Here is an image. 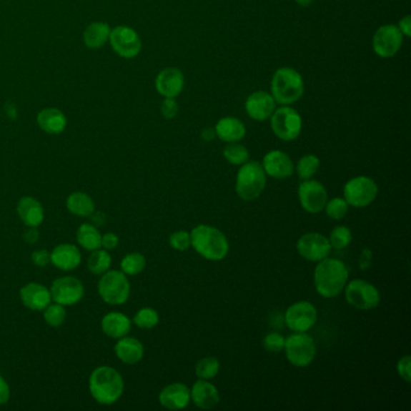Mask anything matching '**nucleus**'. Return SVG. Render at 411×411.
<instances>
[{"instance_id":"nucleus-1","label":"nucleus","mask_w":411,"mask_h":411,"mask_svg":"<svg viewBox=\"0 0 411 411\" xmlns=\"http://www.w3.org/2000/svg\"><path fill=\"white\" fill-rule=\"evenodd\" d=\"M314 281L316 291L323 298H335L345 289L349 270L344 262L337 258H325L317 262Z\"/></svg>"},{"instance_id":"nucleus-2","label":"nucleus","mask_w":411,"mask_h":411,"mask_svg":"<svg viewBox=\"0 0 411 411\" xmlns=\"http://www.w3.org/2000/svg\"><path fill=\"white\" fill-rule=\"evenodd\" d=\"M89 386L94 400L103 405L115 404L124 391L122 375L108 365H101L93 370L89 375Z\"/></svg>"},{"instance_id":"nucleus-3","label":"nucleus","mask_w":411,"mask_h":411,"mask_svg":"<svg viewBox=\"0 0 411 411\" xmlns=\"http://www.w3.org/2000/svg\"><path fill=\"white\" fill-rule=\"evenodd\" d=\"M191 246L202 257L212 262L222 261L229 251V242L219 228L199 224L191 232Z\"/></svg>"},{"instance_id":"nucleus-4","label":"nucleus","mask_w":411,"mask_h":411,"mask_svg":"<svg viewBox=\"0 0 411 411\" xmlns=\"http://www.w3.org/2000/svg\"><path fill=\"white\" fill-rule=\"evenodd\" d=\"M272 96L277 104L292 105L303 96L304 79L299 71L291 66H282L274 73L272 79Z\"/></svg>"},{"instance_id":"nucleus-5","label":"nucleus","mask_w":411,"mask_h":411,"mask_svg":"<svg viewBox=\"0 0 411 411\" xmlns=\"http://www.w3.org/2000/svg\"><path fill=\"white\" fill-rule=\"evenodd\" d=\"M267 186V174L261 163L247 161L237 174L235 191L242 200L252 202L259 198Z\"/></svg>"},{"instance_id":"nucleus-6","label":"nucleus","mask_w":411,"mask_h":411,"mask_svg":"<svg viewBox=\"0 0 411 411\" xmlns=\"http://www.w3.org/2000/svg\"><path fill=\"white\" fill-rule=\"evenodd\" d=\"M284 350L291 365L305 368L315 360V340L307 332H294L284 339Z\"/></svg>"},{"instance_id":"nucleus-7","label":"nucleus","mask_w":411,"mask_h":411,"mask_svg":"<svg viewBox=\"0 0 411 411\" xmlns=\"http://www.w3.org/2000/svg\"><path fill=\"white\" fill-rule=\"evenodd\" d=\"M98 292L105 303L121 305L131 294V284L127 275L119 270H108L100 277Z\"/></svg>"},{"instance_id":"nucleus-8","label":"nucleus","mask_w":411,"mask_h":411,"mask_svg":"<svg viewBox=\"0 0 411 411\" xmlns=\"http://www.w3.org/2000/svg\"><path fill=\"white\" fill-rule=\"evenodd\" d=\"M270 126L274 134L284 142H293L299 137L303 128V119L299 112L289 105H281L275 109L270 117Z\"/></svg>"},{"instance_id":"nucleus-9","label":"nucleus","mask_w":411,"mask_h":411,"mask_svg":"<svg viewBox=\"0 0 411 411\" xmlns=\"http://www.w3.org/2000/svg\"><path fill=\"white\" fill-rule=\"evenodd\" d=\"M377 182L372 177H356L344 186V199L354 208H365L377 199Z\"/></svg>"},{"instance_id":"nucleus-10","label":"nucleus","mask_w":411,"mask_h":411,"mask_svg":"<svg viewBox=\"0 0 411 411\" xmlns=\"http://www.w3.org/2000/svg\"><path fill=\"white\" fill-rule=\"evenodd\" d=\"M344 289L347 303L358 310H373L380 304L379 289L368 281L356 279L346 284Z\"/></svg>"},{"instance_id":"nucleus-11","label":"nucleus","mask_w":411,"mask_h":411,"mask_svg":"<svg viewBox=\"0 0 411 411\" xmlns=\"http://www.w3.org/2000/svg\"><path fill=\"white\" fill-rule=\"evenodd\" d=\"M404 35L396 24L377 28L373 36V50L380 58H392L403 46Z\"/></svg>"},{"instance_id":"nucleus-12","label":"nucleus","mask_w":411,"mask_h":411,"mask_svg":"<svg viewBox=\"0 0 411 411\" xmlns=\"http://www.w3.org/2000/svg\"><path fill=\"white\" fill-rule=\"evenodd\" d=\"M112 50L123 58H134L142 51V40L138 33L131 27L119 26L110 31L109 36Z\"/></svg>"},{"instance_id":"nucleus-13","label":"nucleus","mask_w":411,"mask_h":411,"mask_svg":"<svg viewBox=\"0 0 411 411\" xmlns=\"http://www.w3.org/2000/svg\"><path fill=\"white\" fill-rule=\"evenodd\" d=\"M284 322L293 332H307L317 322V310L310 302H297L286 310Z\"/></svg>"},{"instance_id":"nucleus-14","label":"nucleus","mask_w":411,"mask_h":411,"mask_svg":"<svg viewBox=\"0 0 411 411\" xmlns=\"http://www.w3.org/2000/svg\"><path fill=\"white\" fill-rule=\"evenodd\" d=\"M50 292L54 303L61 304L63 307H70L82 299L85 294V287L76 277H64L52 282Z\"/></svg>"},{"instance_id":"nucleus-15","label":"nucleus","mask_w":411,"mask_h":411,"mask_svg":"<svg viewBox=\"0 0 411 411\" xmlns=\"http://www.w3.org/2000/svg\"><path fill=\"white\" fill-rule=\"evenodd\" d=\"M298 197L302 208L310 214H319L323 212L328 200V193L325 186L319 181L312 179L300 182Z\"/></svg>"},{"instance_id":"nucleus-16","label":"nucleus","mask_w":411,"mask_h":411,"mask_svg":"<svg viewBox=\"0 0 411 411\" xmlns=\"http://www.w3.org/2000/svg\"><path fill=\"white\" fill-rule=\"evenodd\" d=\"M297 250L300 256L310 262H320L331 254L330 240L320 233H307L297 242Z\"/></svg>"},{"instance_id":"nucleus-17","label":"nucleus","mask_w":411,"mask_h":411,"mask_svg":"<svg viewBox=\"0 0 411 411\" xmlns=\"http://www.w3.org/2000/svg\"><path fill=\"white\" fill-rule=\"evenodd\" d=\"M277 109V101L273 96L265 91H257L247 96L245 110L251 119L258 122L269 119Z\"/></svg>"},{"instance_id":"nucleus-18","label":"nucleus","mask_w":411,"mask_h":411,"mask_svg":"<svg viewBox=\"0 0 411 411\" xmlns=\"http://www.w3.org/2000/svg\"><path fill=\"white\" fill-rule=\"evenodd\" d=\"M262 167L265 174L274 179H287L294 173V164L289 154L280 150H273L263 157Z\"/></svg>"},{"instance_id":"nucleus-19","label":"nucleus","mask_w":411,"mask_h":411,"mask_svg":"<svg viewBox=\"0 0 411 411\" xmlns=\"http://www.w3.org/2000/svg\"><path fill=\"white\" fill-rule=\"evenodd\" d=\"M156 89L164 98H177L184 91V73L177 68H166L156 77Z\"/></svg>"},{"instance_id":"nucleus-20","label":"nucleus","mask_w":411,"mask_h":411,"mask_svg":"<svg viewBox=\"0 0 411 411\" xmlns=\"http://www.w3.org/2000/svg\"><path fill=\"white\" fill-rule=\"evenodd\" d=\"M19 297L24 307L31 309L33 312H40L51 303L50 289L46 286L36 282H31L24 286L19 291Z\"/></svg>"},{"instance_id":"nucleus-21","label":"nucleus","mask_w":411,"mask_h":411,"mask_svg":"<svg viewBox=\"0 0 411 411\" xmlns=\"http://www.w3.org/2000/svg\"><path fill=\"white\" fill-rule=\"evenodd\" d=\"M159 403L169 410H181L189 404L191 390L181 382L168 385L159 393Z\"/></svg>"},{"instance_id":"nucleus-22","label":"nucleus","mask_w":411,"mask_h":411,"mask_svg":"<svg viewBox=\"0 0 411 411\" xmlns=\"http://www.w3.org/2000/svg\"><path fill=\"white\" fill-rule=\"evenodd\" d=\"M51 263L58 269L69 272L76 269L81 263V252L73 244H61L50 254Z\"/></svg>"},{"instance_id":"nucleus-23","label":"nucleus","mask_w":411,"mask_h":411,"mask_svg":"<svg viewBox=\"0 0 411 411\" xmlns=\"http://www.w3.org/2000/svg\"><path fill=\"white\" fill-rule=\"evenodd\" d=\"M191 400L199 409H212L219 404V390L209 380L199 379L191 390Z\"/></svg>"},{"instance_id":"nucleus-24","label":"nucleus","mask_w":411,"mask_h":411,"mask_svg":"<svg viewBox=\"0 0 411 411\" xmlns=\"http://www.w3.org/2000/svg\"><path fill=\"white\" fill-rule=\"evenodd\" d=\"M17 214L27 227H39L45 219L43 205L33 197H24L19 199Z\"/></svg>"},{"instance_id":"nucleus-25","label":"nucleus","mask_w":411,"mask_h":411,"mask_svg":"<svg viewBox=\"0 0 411 411\" xmlns=\"http://www.w3.org/2000/svg\"><path fill=\"white\" fill-rule=\"evenodd\" d=\"M115 355L126 365H137L144 357V345L138 339L126 335L116 344Z\"/></svg>"},{"instance_id":"nucleus-26","label":"nucleus","mask_w":411,"mask_h":411,"mask_svg":"<svg viewBox=\"0 0 411 411\" xmlns=\"http://www.w3.org/2000/svg\"><path fill=\"white\" fill-rule=\"evenodd\" d=\"M216 137H219L222 142L231 144L239 142L245 138L246 127L242 121L237 117H223L216 123Z\"/></svg>"},{"instance_id":"nucleus-27","label":"nucleus","mask_w":411,"mask_h":411,"mask_svg":"<svg viewBox=\"0 0 411 411\" xmlns=\"http://www.w3.org/2000/svg\"><path fill=\"white\" fill-rule=\"evenodd\" d=\"M131 320L122 312H109L101 320V330L110 338H123L131 332Z\"/></svg>"},{"instance_id":"nucleus-28","label":"nucleus","mask_w":411,"mask_h":411,"mask_svg":"<svg viewBox=\"0 0 411 411\" xmlns=\"http://www.w3.org/2000/svg\"><path fill=\"white\" fill-rule=\"evenodd\" d=\"M36 121L39 127L49 134H61L66 127V115L58 109H44L39 112Z\"/></svg>"},{"instance_id":"nucleus-29","label":"nucleus","mask_w":411,"mask_h":411,"mask_svg":"<svg viewBox=\"0 0 411 411\" xmlns=\"http://www.w3.org/2000/svg\"><path fill=\"white\" fill-rule=\"evenodd\" d=\"M110 27L103 22H94L86 28L84 33V41L89 49H100L107 44L110 36Z\"/></svg>"},{"instance_id":"nucleus-30","label":"nucleus","mask_w":411,"mask_h":411,"mask_svg":"<svg viewBox=\"0 0 411 411\" xmlns=\"http://www.w3.org/2000/svg\"><path fill=\"white\" fill-rule=\"evenodd\" d=\"M66 209L73 215L89 217L94 212V202L86 193L74 192L66 198Z\"/></svg>"},{"instance_id":"nucleus-31","label":"nucleus","mask_w":411,"mask_h":411,"mask_svg":"<svg viewBox=\"0 0 411 411\" xmlns=\"http://www.w3.org/2000/svg\"><path fill=\"white\" fill-rule=\"evenodd\" d=\"M76 240L79 245L87 251L98 250L101 247V234L96 226L89 223L81 224L77 229Z\"/></svg>"},{"instance_id":"nucleus-32","label":"nucleus","mask_w":411,"mask_h":411,"mask_svg":"<svg viewBox=\"0 0 411 411\" xmlns=\"http://www.w3.org/2000/svg\"><path fill=\"white\" fill-rule=\"evenodd\" d=\"M112 263V256L108 251L98 249V250L92 251V254L89 256L87 268L94 275H103L110 269Z\"/></svg>"},{"instance_id":"nucleus-33","label":"nucleus","mask_w":411,"mask_h":411,"mask_svg":"<svg viewBox=\"0 0 411 411\" xmlns=\"http://www.w3.org/2000/svg\"><path fill=\"white\" fill-rule=\"evenodd\" d=\"M145 267H147V258L139 252L126 254L121 261L122 273L129 277L142 273V270L145 269Z\"/></svg>"},{"instance_id":"nucleus-34","label":"nucleus","mask_w":411,"mask_h":411,"mask_svg":"<svg viewBox=\"0 0 411 411\" xmlns=\"http://www.w3.org/2000/svg\"><path fill=\"white\" fill-rule=\"evenodd\" d=\"M223 156L233 166H242L250 159V152L239 142H231L223 150Z\"/></svg>"},{"instance_id":"nucleus-35","label":"nucleus","mask_w":411,"mask_h":411,"mask_svg":"<svg viewBox=\"0 0 411 411\" xmlns=\"http://www.w3.org/2000/svg\"><path fill=\"white\" fill-rule=\"evenodd\" d=\"M320 168V159L315 154H305L297 164V174L302 180L312 179Z\"/></svg>"},{"instance_id":"nucleus-36","label":"nucleus","mask_w":411,"mask_h":411,"mask_svg":"<svg viewBox=\"0 0 411 411\" xmlns=\"http://www.w3.org/2000/svg\"><path fill=\"white\" fill-rule=\"evenodd\" d=\"M219 362L215 357H205L196 365V375L202 380H212L219 374Z\"/></svg>"},{"instance_id":"nucleus-37","label":"nucleus","mask_w":411,"mask_h":411,"mask_svg":"<svg viewBox=\"0 0 411 411\" xmlns=\"http://www.w3.org/2000/svg\"><path fill=\"white\" fill-rule=\"evenodd\" d=\"M328 240H330L332 249L344 250L352 242V233H351L350 228H347L346 226H338L331 232Z\"/></svg>"},{"instance_id":"nucleus-38","label":"nucleus","mask_w":411,"mask_h":411,"mask_svg":"<svg viewBox=\"0 0 411 411\" xmlns=\"http://www.w3.org/2000/svg\"><path fill=\"white\" fill-rule=\"evenodd\" d=\"M44 320L45 322L50 327L57 328L61 327L66 319V309L61 304L54 303L49 304L45 309H44Z\"/></svg>"},{"instance_id":"nucleus-39","label":"nucleus","mask_w":411,"mask_h":411,"mask_svg":"<svg viewBox=\"0 0 411 411\" xmlns=\"http://www.w3.org/2000/svg\"><path fill=\"white\" fill-rule=\"evenodd\" d=\"M133 322L139 328L151 330V328H154V327L157 326L158 322H159V315H158V312L154 309L142 307L135 314Z\"/></svg>"},{"instance_id":"nucleus-40","label":"nucleus","mask_w":411,"mask_h":411,"mask_svg":"<svg viewBox=\"0 0 411 411\" xmlns=\"http://www.w3.org/2000/svg\"><path fill=\"white\" fill-rule=\"evenodd\" d=\"M323 210H326V214L330 219H342L345 217L346 214L349 212V204L346 203V200L340 197L333 198L331 200H327L326 207Z\"/></svg>"},{"instance_id":"nucleus-41","label":"nucleus","mask_w":411,"mask_h":411,"mask_svg":"<svg viewBox=\"0 0 411 411\" xmlns=\"http://www.w3.org/2000/svg\"><path fill=\"white\" fill-rule=\"evenodd\" d=\"M263 346L265 350L269 352H280L284 350V337L277 332H272L269 335H265L263 339Z\"/></svg>"},{"instance_id":"nucleus-42","label":"nucleus","mask_w":411,"mask_h":411,"mask_svg":"<svg viewBox=\"0 0 411 411\" xmlns=\"http://www.w3.org/2000/svg\"><path fill=\"white\" fill-rule=\"evenodd\" d=\"M169 244L174 250L186 251L191 247V235L187 232L177 231L170 235Z\"/></svg>"},{"instance_id":"nucleus-43","label":"nucleus","mask_w":411,"mask_h":411,"mask_svg":"<svg viewBox=\"0 0 411 411\" xmlns=\"http://www.w3.org/2000/svg\"><path fill=\"white\" fill-rule=\"evenodd\" d=\"M161 112L167 119H173L179 114V104L175 98H164L161 105Z\"/></svg>"},{"instance_id":"nucleus-44","label":"nucleus","mask_w":411,"mask_h":411,"mask_svg":"<svg viewBox=\"0 0 411 411\" xmlns=\"http://www.w3.org/2000/svg\"><path fill=\"white\" fill-rule=\"evenodd\" d=\"M410 365V356H404V357L400 358L398 363H397V372H398V375H400L405 382H410L411 381Z\"/></svg>"},{"instance_id":"nucleus-45","label":"nucleus","mask_w":411,"mask_h":411,"mask_svg":"<svg viewBox=\"0 0 411 411\" xmlns=\"http://www.w3.org/2000/svg\"><path fill=\"white\" fill-rule=\"evenodd\" d=\"M31 261L38 267H46L51 262L50 254L46 250H38L31 254Z\"/></svg>"},{"instance_id":"nucleus-46","label":"nucleus","mask_w":411,"mask_h":411,"mask_svg":"<svg viewBox=\"0 0 411 411\" xmlns=\"http://www.w3.org/2000/svg\"><path fill=\"white\" fill-rule=\"evenodd\" d=\"M119 245V237L114 234V233H107V234L101 235V247H104V250H114L116 246Z\"/></svg>"},{"instance_id":"nucleus-47","label":"nucleus","mask_w":411,"mask_h":411,"mask_svg":"<svg viewBox=\"0 0 411 411\" xmlns=\"http://www.w3.org/2000/svg\"><path fill=\"white\" fill-rule=\"evenodd\" d=\"M372 261H373V252H372V250H369V249H363L361 252V256H360V259H358L360 269H368L369 267L372 265Z\"/></svg>"},{"instance_id":"nucleus-48","label":"nucleus","mask_w":411,"mask_h":411,"mask_svg":"<svg viewBox=\"0 0 411 411\" xmlns=\"http://www.w3.org/2000/svg\"><path fill=\"white\" fill-rule=\"evenodd\" d=\"M10 400V386L4 377L0 375V405H4Z\"/></svg>"},{"instance_id":"nucleus-49","label":"nucleus","mask_w":411,"mask_h":411,"mask_svg":"<svg viewBox=\"0 0 411 411\" xmlns=\"http://www.w3.org/2000/svg\"><path fill=\"white\" fill-rule=\"evenodd\" d=\"M397 27L400 28L402 34L404 36L409 38L411 35V17L409 15L404 16L403 19H400V24Z\"/></svg>"},{"instance_id":"nucleus-50","label":"nucleus","mask_w":411,"mask_h":411,"mask_svg":"<svg viewBox=\"0 0 411 411\" xmlns=\"http://www.w3.org/2000/svg\"><path fill=\"white\" fill-rule=\"evenodd\" d=\"M24 240L27 244H35L39 240V232L35 227H28L27 231L24 233Z\"/></svg>"},{"instance_id":"nucleus-51","label":"nucleus","mask_w":411,"mask_h":411,"mask_svg":"<svg viewBox=\"0 0 411 411\" xmlns=\"http://www.w3.org/2000/svg\"><path fill=\"white\" fill-rule=\"evenodd\" d=\"M202 138L205 142H212L214 139L216 138L215 128H205L203 132H202Z\"/></svg>"},{"instance_id":"nucleus-52","label":"nucleus","mask_w":411,"mask_h":411,"mask_svg":"<svg viewBox=\"0 0 411 411\" xmlns=\"http://www.w3.org/2000/svg\"><path fill=\"white\" fill-rule=\"evenodd\" d=\"M92 216V221L93 222L96 223V224H98V226H101V224H104L105 222V216L103 215V214H101V212H96V214H94V215H91Z\"/></svg>"},{"instance_id":"nucleus-53","label":"nucleus","mask_w":411,"mask_h":411,"mask_svg":"<svg viewBox=\"0 0 411 411\" xmlns=\"http://www.w3.org/2000/svg\"><path fill=\"white\" fill-rule=\"evenodd\" d=\"M314 0H296L297 4H299L300 6H309V5L312 4Z\"/></svg>"}]
</instances>
